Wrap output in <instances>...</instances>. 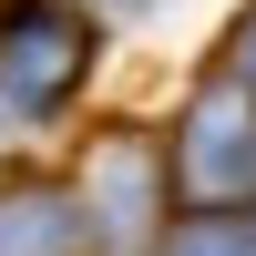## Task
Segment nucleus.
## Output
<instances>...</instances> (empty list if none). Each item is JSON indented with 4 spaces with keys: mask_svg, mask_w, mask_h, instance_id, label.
<instances>
[{
    "mask_svg": "<svg viewBox=\"0 0 256 256\" xmlns=\"http://www.w3.org/2000/svg\"><path fill=\"white\" fill-rule=\"evenodd\" d=\"M92 72V20L72 0H0V102L62 113Z\"/></svg>",
    "mask_w": 256,
    "mask_h": 256,
    "instance_id": "f257e3e1",
    "label": "nucleus"
},
{
    "mask_svg": "<svg viewBox=\"0 0 256 256\" xmlns=\"http://www.w3.org/2000/svg\"><path fill=\"white\" fill-rule=\"evenodd\" d=\"M174 184L184 205H236L256 195V102L236 82H216V92H195V113H184V144H174Z\"/></svg>",
    "mask_w": 256,
    "mask_h": 256,
    "instance_id": "f03ea898",
    "label": "nucleus"
},
{
    "mask_svg": "<svg viewBox=\"0 0 256 256\" xmlns=\"http://www.w3.org/2000/svg\"><path fill=\"white\" fill-rule=\"evenodd\" d=\"M82 246V205L31 184V195H0V256H72Z\"/></svg>",
    "mask_w": 256,
    "mask_h": 256,
    "instance_id": "7ed1b4c3",
    "label": "nucleus"
},
{
    "mask_svg": "<svg viewBox=\"0 0 256 256\" xmlns=\"http://www.w3.org/2000/svg\"><path fill=\"white\" fill-rule=\"evenodd\" d=\"M92 184H102V205H113V226H134V216H144V195H154V174H144L134 144H113V154L92 164Z\"/></svg>",
    "mask_w": 256,
    "mask_h": 256,
    "instance_id": "20e7f679",
    "label": "nucleus"
},
{
    "mask_svg": "<svg viewBox=\"0 0 256 256\" xmlns=\"http://www.w3.org/2000/svg\"><path fill=\"white\" fill-rule=\"evenodd\" d=\"M236 92H256V10L236 20Z\"/></svg>",
    "mask_w": 256,
    "mask_h": 256,
    "instance_id": "39448f33",
    "label": "nucleus"
},
{
    "mask_svg": "<svg viewBox=\"0 0 256 256\" xmlns=\"http://www.w3.org/2000/svg\"><path fill=\"white\" fill-rule=\"evenodd\" d=\"M184 256H246L236 236H216V226H205V236H184Z\"/></svg>",
    "mask_w": 256,
    "mask_h": 256,
    "instance_id": "423d86ee",
    "label": "nucleus"
}]
</instances>
